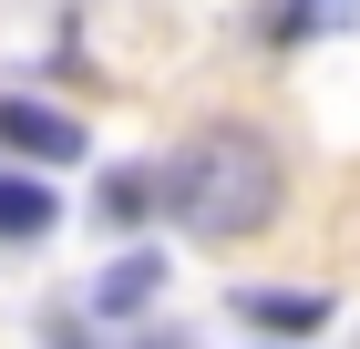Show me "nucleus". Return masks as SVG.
Wrapping results in <instances>:
<instances>
[{"label":"nucleus","instance_id":"nucleus-6","mask_svg":"<svg viewBox=\"0 0 360 349\" xmlns=\"http://www.w3.org/2000/svg\"><path fill=\"white\" fill-rule=\"evenodd\" d=\"M155 206H165V175H134V164L103 175V216H113V226H144Z\"/></svg>","mask_w":360,"mask_h":349},{"label":"nucleus","instance_id":"nucleus-1","mask_svg":"<svg viewBox=\"0 0 360 349\" xmlns=\"http://www.w3.org/2000/svg\"><path fill=\"white\" fill-rule=\"evenodd\" d=\"M278 206H288V164L257 124H206L165 154V216L206 246H237V237H268Z\"/></svg>","mask_w":360,"mask_h":349},{"label":"nucleus","instance_id":"nucleus-9","mask_svg":"<svg viewBox=\"0 0 360 349\" xmlns=\"http://www.w3.org/2000/svg\"><path fill=\"white\" fill-rule=\"evenodd\" d=\"M350 349H360V339H350Z\"/></svg>","mask_w":360,"mask_h":349},{"label":"nucleus","instance_id":"nucleus-7","mask_svg":"<svg viewBox=\"0 0 360 349\" xmlns=\"http://www.w3.org/2000/svg\"><path fill=\"white\" fill-rule=\"evenodd\" d=\"M41 349H83V329H72V319H52V339H41Z\"/></svg>","mask_w":360,"mask_h":349},{"label":"nucleus","instance_id":"nucleus-3","mask_svg":"<svg viewBox=\"0 0 360 349\" xmlns=\"http://www.w3.org/2000/svg\"><path fill=\"white\" fill-rule=\"evenodd\" d=\"M237 319L268 329V339H309V329H330V298L319 288H237Z\"/></svg>","mask_w":360,"mask_h":349},{"label":"nucleus","instance_id":"nucleus-8","mask_svg":"<svg viewBox=\"0 0 360 349\" xmlns=\"http://www.w3.org/2000/svg\"><path fill=\"white\" fill-rule=\"evenodd\" d=\"M134 349H186V339H175V329H144V339H134Z\"/></svg>","mask_w":360,"mask_h":349},{"label":"nucleus","instance_id":"nucleus-5","mask_svg":"<svg viewBox=\"0 0 360 349\" xmlns=\"http://www.w3.org/2000/svg\"><path fill=\"white\" fill-rule=\"evenodd\" d=\"M52 195L31 185V175H0V237H52Z\"/></svg>","mask_w":360,"mask_h":349},{"label":"nucleus","instance_id":"nucleus-2","mask_svg":"<svg viewBox=\"0 0 360 349\" xmlns=\"http://www.w3.org/2000/svg\"><path fill=\"white\" fill-rule=\"evenodd\" d=\"M0 144L31 154V164H83V124L52 113V103H0Z\"/></svg>","mask_w":360,"mask_h":349},{"label":"nucleus","instance_id":"nucleus-4","mask_svg":"<svg viewBox=\"0 0 360 349\" xmlns=\"http://www.w3.org/2000/svg\"><path fill=\"white\" fill-rule=\"evenodd\" d=\"M155 288H165V257H155V246H134V257H113V268H103L93 308H103V319H134V308H155Z\"/></svg>","mask_w":360,"mask_h":349}]
</instances>
